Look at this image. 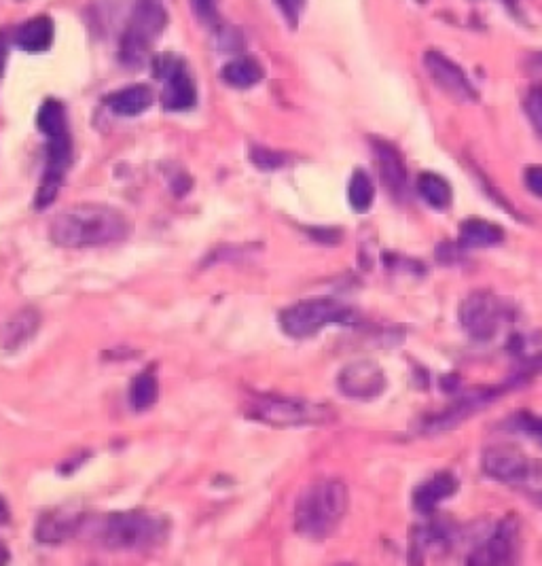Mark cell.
<instances>
[{"instance_id":"obj_4","label":"cell","mask_w":542,"mask_h":566,"mask_svg":"<svg viewBox=\"0 0 542 566\" xmlns=\"http://www.w3.org/2000/svg\"><path fill=\"white\" fill-rule=\"evenodd\" d=\"M354 310L331 297L303 299L280 312V327L293 340L314 338L324 327L331 325H352Z\"/></svg>"},{"instance_id":"obj_31","label":"cell","mask_w":542,"mask_h":566,"mask_svg":"<svg viewBox=\"0 0 542 566\" xmlns=\"http://www.w3.org/2000/svg\"><path fill=\"white\" fill-rule=\"evenodd\" d=\"M384 265L390 272H409V274H418V276L426 274V268L418 259H409V257L394 255V253L384 255Z\"/></svg>"},{"instance_id":"obj_13","label":"cell","mask_w":542,"mask_h":566,"mask_svg":"<svg viewBox=\"0 0 542 566\" xmlns=\"http://www.w3.org/2000/svg\"><path fill=\"white\" fill-rule=\"evenodd\" d=\"M373 149L377 155L379 174H382V181L392 193V198L399 202L407 200L409 198V174L403 164L401 153L396 151L390 143H386V140H373Z\"/></svg>"},{"instance_id":"obj_27","label":"cell","mask_w":542,"mask_h":566,"mask_svg":"<svg viewBox=\"0 0 542 566\" xmlns=\"http://www.w3.org/2000/svg\"><path fill=\"white\" fill-rule=\"evenodd\" d=\"M447 545H449V533H447V528H441L439 524L424 526L420 530V537L415 539V547L422 550L424 554L426 552H441V550H445Z\"/></svg>"},{"instance_id":"obj_25","label":"cell","mask_w":542,"mask_h":566,"mask_svg":"<svg viewBox=\"0 0 542 566\" xmlns=\"http://www.w3.org/2000/svg\"><path fill=\"white\" fill-rule=\"evenodd\" d=\"M348 200L354 212L363 215V212H369L375 200V187L371 176L365 170H354L350 185H348Z\"/></svg>"},{"instance_id":"obj_3","label":"cell","mask_w":542,"mask_h":566,"mask_svg":"<svg viewBox=\"0 0 542 566\" xmlns=\"http://www.w3.org/2000/svg\"><path fill=\"white\" fill-rule=\"evenodd\" d=\"M166 524L151 511H119V514L104 516L98 524V537L117 552H138L159 545L166 537Z\"/></svg>"},{"instance_id":"obj_18","label":"cell","mask_w":542,"mask_h":566,"mask_svg":"<svg viewBox=\"0 0 542 566\" xmlns=\"http://www.w3.org/2000/svg\"><path fill=\"white\" fill-rule=\"evenodd\" d=\"M53 34H56V26H53L51 17L36 15L15 32V43L28 53H43L51 47Z\"/></svg>"},{"instance_id":"obj_30","label":"cell","mask_w":542,"mask_h":566,"mask_svg":"<svg viewBox=\"0 0 542 566\" xmlns=\"http://www.w3.org/2000/svg\"><path fill=\"white\" fill-rule=\"evenodd\" d=\"M523 109H526V115L532 123V128L542 138V85L532 87V90L528 92L526 100H523Z\"/></svg>"},{"instance_id":"obj_11","label":"cell","mask_w":542,"mask_h":566,"mask_svg":"<svg viewBox=\"0 0 542 566\" xmlns=\"http://www.w3.org/2000/svg\"><path fill=\"white\" fill-rule=\"evenodd\" d=\"M483 471L498 482H523L532 471L530 456L513 444H496L483 452Z\"/></svg>"},{"instance_id":"obj_24","label":"cell","mask_w":542,"mask_h":566,"mask_svg":"<svg viewBox=\"0 0 542 566\" xmlns=\"http://www.w3.org/2000/svg\"><path fill=\"white\" fill-rule=\"evenodd\" d=\"M36 128H39L47 138L68 134V121H66L64 104L60 100L47 98L41 104L39 115H36Z\"/></svg>"},{"instance_id":"obj_16","label":"cell","mask_w":542,"mask_h":566,"mask_svg":"<svg viewBox=\"0 0 542 566\" xmlns=\"http://www.w3.org/2000/svg\"><path fill=\"white\" fill-rule=\"evenodd\" d=\"M164 83L166 85L164 92H161V104H164L166 111H189L191 106H195L197 90L185 66H180Z\"/></svg>"},{"instance_id":"obj_35","label":"cell","mask_w":542,"mask_h":566,"mask_svg":"<svg viewBox=\"0 0 542 566\" xmlns=\"http://www.w3.org/2000/svg\"><path fill=\"white\" fill-rule=\"evenodd\" d=\"M526 187L536 198H542V166H530L526 170Z\"/></svg>"},{"instance_id":"obj_7","label":"cell","mask_w":542,"mask_h":566,"mask_svg":"<svg viewBox=\"0 0 542 566\" xmlns=\"http://www.w3.org/2000/svg\"><path fill=\"white\" fill-rule=\"evenodd\" d=\"M248 414L274 427H303V424H322L329 420V410L324 405L278 395L259 397L250 405Z\"/></svg>"},{"instance_id":"obj_1","label":"cell","mask_w":542,"mask_h":566,"mask_svg":"<svg viewBox=\"0 0 542 566\" xmlns=\"http://www.w3.org/2000/svg\"><path fill=\"white\" fill-rule=\"evenodd\" d=\"M132 223L106 204H77L51 221L49 238L62 249H96L130 236Z\"/></svg>"},{"instance_id":"obj_29","label":"cell","mask_w":542,"mask_h":566,"mask_svg":"<svg viewBox=\"0 0 542 566\" xmlns=\"http://www.w3.org/2000/svg\"><path fill=\"white\" fill-rule=\"evenodd\" d=\"M511 429L536 439L538 444L542 446V418H538V416H534L530 412H521V414L511 418Z\"/></svg>"},{"instance_id":"obj_38","label":"cell","mask_w":542,"mask_h":566,"mask_svg":"<svg viewBox=\"0 0 542 566\" xmlns=\"http://www.w3.org/2000/svg\"><path fill=\"white\" fill-rule=\"evenodd\" d=\"M7 520H9V509H7L5 501H3V497H0V524L7 522Z\"/></svg>"},{"instance_id":"obj_33","label":"cell","mask_w":542,"mask_h":566,"mask_svg":"<svg viewBox=\"0 0 542 566\" xmlns=\"http://www.w3.org/2000/svg\"><path fill=\"white\" fill-rule=\"evenodd\" d=\"M276 5H278V9L282 11V15L286 17L288 26L297 28L299 15H301V9H303V5H305V0H276Z\"/></svg>"},{"instance_id":"obj_10","label":"cell","mask_w":542,"mask_h":566,"mask_svg":"<svg viewBox=\"0 0 542 566\" xmlns=\"http://www.w3.org/2000/svg\"><path fill=\"white\" fill-rule=\"evenodd\" d=\"M424 64L432 81H435L439 85V90H443L451 100L456 102L479 100V94L473 83L464 75V70L458 64L451 62L447 56H443L441 51L430 49L424 56Z\"/></svg>"},{"instance_id":"obj_15","label":"cell","mask_w":542,"mask_h":566,"mask_svg":"<svg viewBox=\"0 0 542 566\" xmlns=\"http://www.w3.org/2000/svg\"><path fill=\"white\" fill-rule=\"evenodd\" d=\"M83 518L70 509H51L39 518L36 524V539L47 545H58L77 533Z\"/></svg>"},{"instance_id":"obj_5","label":"cell","mask_w":542,"mask_h":566,"mask_svg":"<svg viewBox=\"0 0 542 566\" xmlns=\"http://www.w3.org/2000/svg\"><path fill=\"white\" fill-rule=\"evenodd\" d=\"M166 24L168 13L159 0H140L121 41L123 62L130 66H140L151 51L155 39L164 32Z\"/></svg>"},{"instance_id":"obj_20","label":"cell","mask_w":542,"mask_h":566,"mask_svg":"<svg viewBox=\"0 0 542 566\" xmlns=\"http://www.w3.org/2000/svg\"><path fill=\"white\" fill-rule=\"evenodd\" d=\"M504 240V229L485 219H466L460 227V244L466 249H490Z\"/></svg>"},{"instance_id":"obj_32","label":"cell","mask_w":542,"mask_h":566,"mask_svg":"<svg viewBox=\"0 0 542 566\" xmlns=\"http://www.w3.org/2000/svg\"><path fill=\"white\" fill-rule=\"evenodd\" d=\"M191 9L202 24L206 26L219 24V0H191Z\"/></svg>"},{"instance_id":"obj_12","label":"cell","mask_w":542,"mask_h":566,"mask_svg":"<svg viewBox=\"0 0 542 566\" xmlns=\"http://www.w3.org/2000/svg\"><path fill=\"white\" fill-rule=\"evenodd\" d=\"M519 550V524L517 520L504 518L485 543L468 558V564H511L517 558Z\"/></svg>"},{"instance_id":"obj_19","label":"cell","mask_w":542,"mask_h":566,"mask_svg":"<svg viewBox=\"0 0 542 566\" xmlns=\"http://www.w3.org/2000/svg\"><path fill=\"white\" fill-rule=\"evenodd\" d=\"M41 316L34 308H24L17 314H13L7 325L3 327V348L5 350H17L24 346L32 335L39 331Z\"/></svg>"},{"instance_id":"obj_14","label":"cell","mask_w":542,"mask_h":566,"mask_svg":"<svg viewBox=\"0 0 542 566\" xmlns=\"http://www.w3.org/2000/svg\"><path fill=\"white\" fill-rule=\"evenodd\" d=\"M458 488H460V482H458V477L454 473H449V471L435 473L428 482H424L422 486L415 488L413 507L418 509L420 514H432L439 503L454 497Z\"/></svg>"},{"instance_id":"obj_9","label":"cell","mask_w":542,"mask_h":566,"mask_svg":"<svg viewBox=\"0 0 542 566\" xmlns=\"http://www.w3.org/2000/svg\"><path fill=\"white\" fill-rule=\"evenodd\" d=\"M388 386L384 369L375 361L360 359L343 367L337 376V388L343 397L356 401H373L384 395Z\"/></svg>"},{"instance_id":"obj_36","label":"cell","mask_w":542,"mask_h":566,"mask_svg":"<svg viewBox=\"0 0 542 566\" xmlns=\"http://www.w3.org/2000/svg\"><path fill=\"white\" fill-rule=\"evenodd\" d=\"M530 68H532V73H542V51L534 53V56L530 58Z\"/></svg>"},{"instance_id":"obj_39","label":"cell","mask_w":542,"mask_h":566,"mask_svg":"<svg viewBox=\"0 0 542 566\" xmlns=\"http://www.w3.org/2000/svg\"><path fill=\"white\" fill-rule=\"evenodd\" d=\"M9 562V552L3 547V543H0V564H7Z\"/></svg>"},{"instance_id":"obj_6","label":"cell","mask_w":542,"mask_h":566,"mask_svg":"<svg viewBox=\"0 0 542 566\" xmlns=\"http://www.w3.org/2000/svg\"><path fill=\"white\" fill-rule=\"evenodd\" d=\"M511 318V306L492 291L468 295L460 306V325L473 342L494 340Z\"/></svg>"},{"instance_id":"obj_34","label":"cell","mask_w":542,"mask_h":566,"mask_svg":"<svg viewBox=\"0 0 542 566\" xmlns=\"http://www.w3.org/2000/svg\"><path fill=\"white\" fill-rule=\"evenodd\" d=\"M307 234L312 236V240L322 242V244H339L341 242V232L335 227H310Z\"/></svg>"},{"instance_id":"obj_37","label":"cell","mask_w":542,"mask_h":566,"mask_svg":"<svg viewBox=\"0 0 542 566\" xmlns=\"http://www.w3.org/2000/svg\"><path fill=\"white\" fill-rule=\"evenodd\" d=\"M5 53H7V45L3 34H0V75H3V66H5Z\"/></svg>"},{"instance_id":"obj_21","label":"cell","mask_w":542,"mask_h":566,"mask_svg":"<svg viewBox=\"0 0 542 566\" xmlns=\"http://www.w3.org/2000/svg\"><path fill=\"white\" fill-rule=\"evenodd\" d=\"M418 193L424 198V202L435 208V210H447L454 202V191L447 179L435 172H424L418 176Z\"/></svg>"},{"instance_id":"obj_17","label":"cell","mask_w":542,"mask_h":566,"mask_svg":"<svg viewBox=\"0 0 542 566\" xmlns=\"http://www.w3.org/2000/svg\"><path fill=\"white\" fill-rule=\"evenodd\" d=\"M106 104L119 117H138L153 104V90L149 85L123 87V90L108 96Z\"/></svg>"},{"instance_id":"obj_28","label":"cell","mask_w":542,"mask_h":566,"mask_svg":"<svg viewBox=\"0 0 542 566\" xmlns=\"http://www.w3.org/2000/svg\"><path fill=\"white\" fill-rule=\"evenodd\" d=\"M250 162L255 164L259 170L263 172H274L280 170L288 164V155L282 151H274V149H267V147H252L250 153Z\"/></svg>"},{"instance_id":"obj_23","label":"cell","mask_w":542,"mask_h":566,"mask_svg":"<svg viewBox=\"0 0 542 566\" xmlns=\"http://www.w3.org/2000/svg\"><path fill=\"white\" fill-rule=\"evenodd\" d=\"M159 399V380L153 371H140L130 386V403L136 412H147Z\"/></svg>"},{"instance_id":"obj_22","label":"cell","mask_w":542,"mask_h":566,"mask_svg":"<svg viewBox=\"0 0 542 566\" xmlns=\"http://www.w3.org/2000/svg\"><path fill=\"white\" fill-rule=\"evenodd\" d=\"M221 79L236 90H246L263 79V66L255 58H238L223 66Z\"/></svg>"},{"instance_id":"obj_2","label":"cell","mask_w":542,"mask_h":566,"mask_svg":"<svg viewBox=\"0 0 542 566\" xmlns=\"http://www.w3.org/2000/svg\"><path fill=\"white\" fill-rule=\"evenodd\" d=\"M350 494L341 480H318L295 505V530L307 539H327L348 514Z\"/></svg>"},{"instance_id":"obj_26","label":"cell","mask_w":542,"mask_h":566,"mask_svg":"<svg viewBox=\"0 0 542 566\" xmlns=\"http://www.w3.org/2000/svg\"><path fill=\"white\" fill-rule=\"evenodd\" d=\"M62 181H64V174L62 172H51L45 170L39 191H36V198H34V208L36 210H45L47 206H51L56 202L58 193L62 189Z\"/></svg>"},{"instance_id":"obj_8","label":"cell","mask_w":542,"mask_h":566,"mask_svg":"<svg viewBox=\"0 0 542 566\" xmlns=\"http://www.w3.org/2000/svg\"><path fill=\"white\" fill-rule=\"evenodd\" d=\"M513 384H504V386H487V388H475V391H468L464 395H460L454 403L449 405L447 410L430 416L422 422V433L426 435H439V433H447L454 431L456 427H460L462 422H466L468 418H473L475 414L483 412L487 405H492L494 401H498L502 395L509 393V388Z\"/></svg>"}]
</instances>
